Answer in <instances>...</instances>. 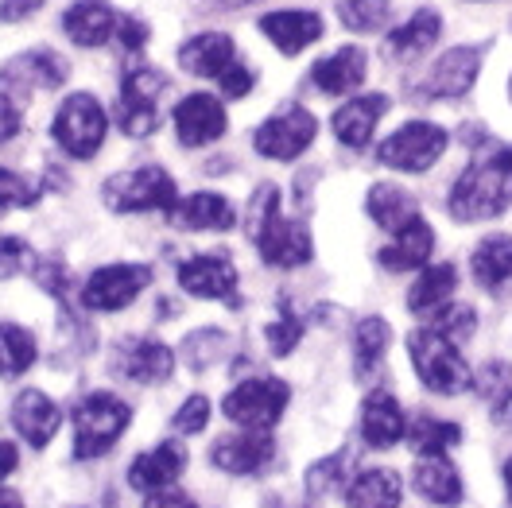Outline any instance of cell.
<instances>
[{
	"mask_svg": "<svg viewBox=\"0 0 512 508\" xmlns=\"http://www.w3.org/2000/svg\"><path fill=\"white\" fill-rule=\"evenodd\" d=\"M315 117L307 113V109H299V105H288L284 113H276V117H268L264 125L256 128L253 144L256 152L264 159H280V163H291L295 156H303L307 148H311V140H315Z\"/></svg>",
	"mask_w": 512,
	"mask_h": 508,
	"instance_id": "10",
	"label": "cell"
},
{
	"mask_svg": "<svg viewBox=\"0 0 512 508\" xmlns=\"http://www.w3.org/2000/svg\"><path fill=\"white\" fill-rule=\"evenodd\" d=\"M28 260H32V253L20 237H0V280H12L16 272H24Z\"/></svg>",
	"mask_w": 512,
	"mask_h": 508,
	"instance_id": "44",
	"label": "cell"
},
{
	"mask_svg": "<svg viewBox=\"0 0 512 508\" xmlns=\"http://www.w3.org/2000/svg\"><path fill=\"white\" fill-rule=\"evenodd\" d=\"M132 423V408L113 392H90L74 404V458L94 462L121 443Z\"/></svg>",
	"mask_w": 512,
	"mask_h": 508,
	"instance_id": "3",
	"label": "cell"
},
{
	"mask_svg": "<svg viewBox=\"0 0 512 508\" xmlns=\"http://www.w3.org/2000/svg\"><path fill=\"white\" fill-rule=\"evenodd\" d=\"M260 32L268 35V43H276L284 55H299L303 47H311L322 35V20L315 12H299V8H284V12H268L260 16Z\"/></svg>",
	"mask_w": 512,
	"mask_h": 508,
	"instance_id": "23",
	"label": "cell"
},
{
	"mask_svg": "<svg viewBox=\"0 0 512 508\" xmlns=\"http://www.w3.org/2000/svg\"><path fill=\"white\" fill-rule=\"evenodd\" d=\"M408 353H412L419 381L427 384L431 392H439V396H454V392L474 384V373H470L466 357L458 353V346L450 338H443L439 330H431V326L416 330L408 338Z\"/></svg>",
	"mask_w": 512,
	"mask_h": 508,
	"instance_id": "4",
	"label": "cell"
},
{
	"mask_svg": "<svg viewBox=\"0 0 512 508\" xmlns=\"http://www.w3.org/2000/svg\"><path fill=\"white\" fill-rule=\"evenodd\" d=\"M342 481H346V454L322 458L319 466H311V474H307V493L311 497H330L334 489H342Z\"/></svg>",
	"mask_w": 512,
	"mask_h": 508,
	"instance_id": "41",
	"label": "cell"
},
{
	"mask_svg": "<svg viewBox=\"0 0 512 508\" xmlns=\"http://www.w3.org/2000/svg\"><path fill=\"white\" fill-rule=\"evenodd\" d=\"M206 423H210V400H206V396H191V400L175 412V431H183V435L206 431Z\"/></svg>",
	"mask_w": 512,
	"mask_h": 508,
	"instance_id": "43",
	"label": "cell"
},
{
	"mask_svg": "<svg viewBox=\"0 0 512 508\" xmlns=\"http://www.w3.org/2000/svg\"><path fill=\"white\" fill-rule=\"evenodd\" d=\"M404 489L392 470H365L346 489V508H400Z\"/></svg>",
	"mask_w": 512,
	"mask_h": 508,
	"instance_id": "30",
	"label": "cell"
},
{
	"mask_svg": "<svg viewBox=\"0 0 512 508\" xmlns=\"http://www.w3.org/2000/svg\"><path fill=\"white\" fill-rule=\"evenodd\" d=\"M183 470H187V450L175 439H167L128 466V485L136 493H163L167 485H175L183 477Z\"/></svg>",
	"mask_w": 512,
	"mask_h": 508,
	"instance_id": "16",
	"label": "cell"
},
{
	"mask_svg": "<svg viewBox=\"0 0 512 508\" xmlns=\"http://www.w3.org/2000/svg\"><path fill=\"white\" fill-rule=\"evenodd\" d=\"M12 66L32 82L35 90H55V86H63L66 74H70L66 59L55 55V51H28V55L12 59Z\"/></svg>",
	"mask_w": 512,
	"mask_h": 508,
	"instance_id": "36",
	"label": "cell"
},
{
	"mask_svg": "<svg viewBox=\"0 0 512 508\" xmlns=\"http://www.w3.org/2000/svg\"><path fill=\"white\" fill-rule=\"evenodd\" d=\"M392 16V0H342L338 4V20L350 32H381Z\"/></svg>",
	"mask_w": 512,
	"mask_h": 508,
	"instance_id": "37",
	"label": "cell"
},
{
	"mask_svg": "<svg viewBox=\"0 0 512 508\" xmlns=\"http://www.w3.org/2000/svg\"><path fill=\"white\" fill-rule=\"evenodd\" d=\"M493 423H497V427H512V388L493 400Z\"/></svg>",
	"mask_w": 512,
	"mask_h": 508,
	"instance_id": "50",
	"label": "cell"
},
{
	"mask_svg": "<svg viewBox=\"0 0 512 508\" xmlns=\"http://www.w3.org/2000/svg\"><path fill=\"white\" fill-rule=\"evenodd\" d=\"M59 423H63L59 404H55L51 396H43L39 388H28V392H20V396L12 400V427H16L35 450H43V446L59 435Z\"/></svg>",
	"mask_w": 512,
	"mask_h": 508,
	"instance_id": "17",
	"label": "cell"
},
{
	"mask_svg": "<svg viewBox=\"0 0 512 508\" xmlns=\"http://www.w3.org/2000/svg\"><path fill=\"white\" fill-rule=\"evenodd\" d=\"M509 365L505 361H493V365H485L481 369V377H478V392H485V396H493L497 400V384H505L509 381Z\"/></svg>",
	"mask_w": 512,
	"mask_h": 508,
	"instance_id": "47",
	"label": "cell"
},
{
	"mask_svg": "<svg viewBox=\"0 0 512 508\" xmlns=\"http://www.w3.org/2000/svg\"><path fill=\"white\" fill-rule=\"evenodd\" d=\"M509 90H512V86H509Z\"/></svg>",
	"mask_w": 512,
	"mask_h": 508,
	"instance_id": "55",
	"label": "cell"
},
{
	"mask_svg": "<svg viewBox=\"0 0 512 508\" xmlns=\"http://www.w3.org/2000/svg\"><path fill=\"white\" fill-rule=\"evenodd\" d=\"M167 90V78L148 63H128L121 74V101H117V128L125 136H152L156 132V105Z\"/></svg>",
	"mask_w": 512,
	"mask_h": 508,
	"instance_id": "7",
	"label": "cell"
},
{
	"mask_svg": "<svg viewBox=\"0 0 512 508\" xmlns=\"http://www.w3.org/2000/svg\"><path fill=\"white\" fill-rule=\"evenodd\" d=\"M0 508H24V501L12 489H0Z\"/></svg>",
	"mask_w": 512,
	"mask_h": 508,
	"instance_id": "52",
	"label": "cell"
},
{
	"mask_svg": "<svg viewBox=\"0 0 512 508\" xmlns=\"http://www.w3.org/2000/svg\"><path fill=\"white\" fill-rule=\"evenodd\" d=\"M233 63H237V47L222 32H202L179 47V66L194 78H214L218 82Z\"/></svg>",
	"mask_w": 512,
	"mask_h": 508,
	"instance_id": "21",
	"label": "cell"
},
{
	"mask_svg": "<svg viewBox=\"0 0 512 508\" xmlns=\"http://www.w3.org/2000/svg\"><path fill=\"white\" fill-rule=\"evenodd\" d=\"M117 39H121L128 51L136 55V51L148 43V28H144V24H136V20H128V16H121V24H117Z\"/></svg>",
	"mask_w": 512,
	"mask_h": 508,
	"instance_id": "48",
	"label": "cell"
},
{
	"mask_svg": "<svg viewBox=\"0 0 512 508\" xmlns=\"http://www.w3.org/2000/svg\"><path fill=\"white\" fill-rule=\"evenodd\" d=\"M218 8H245V4H253V0H214Z\"/></svg>",
	"mask_w": 512,
	"mask_h": 508,
	"instance_id": "53",
	"label": "cell"
},
{
	"mask_svg": "<svg viewBox=\"0 0 512 508\" xmlns=\"http://www.w3.org/2000/svg\"><path fill=\"white\" fill-rule=\"evenodd\" d=\"M450 136L431 121H408L404 128H396L381 148L377 159L384 167H396V171H427L431 163H439V156L447 152Z\"/></svg>",
	"mask_w": 512,
	"mask_h": 508,
	"instance_id": "9",
	"label": "cell"
},
{
	"mask_svg": "<svg viewBox=\"0 0 512 508\" xmlns=\"http://www.w3.org/2000/svg\"><path fill=\"white\" fill-rule=\"evenodd\" d=\"M431 249H435V229L423 218H412L404 229H396L392 241L381 249V264L388 272H412V268L427 264Z\"/></svg>",
	"mask_w": 512,
	"mask_h": 508,
	"instance_id": "25",
	"label": "cell"
},
{
	"mask_svg": "<svg viewBox=\"0 0 512 508\" xmlns=\"http://www.w3.org/2000/svg\"><path fill=\"white\" fill-rule=\"evenodd\" d=\"M43 8V0H0V24H20Z\"/></svg>",
	"mask_w": 512,
	"mask_h": 508,
	"instance_id": "46",
	"label": "cell"
},
{
	"mask_svg": "<svg viewBox=\"0 0 512 508\" xmlns=\"http://www.w3.org/2000/svg\"><path fill=\"white\" fill-rule=\"evenodd\" d=\"M365 206H369V218L388 229V233H396V229H404V225L419 218L416 210V198L408 191H400V187H388V183H377L369 198H365Z\"/></svg>",
	"mask_w": 512,
	"mask_h": 508,
	"instance_id": "32",
	"label": "cell"
},
{
	"mask_svg": "<svg viewBox=\"0 0 512 508\" xmlns=\"http://www.w3.org/2000/svg\"><path fill=\"white\" fill-rule=\"evenodd\" d=\"M16 466H20V450H16L12 443H0V481L12 474Z\"/></svg>",
	"mask_w": 512,
	"mask_h": 508,
	"instance_id": "51",
	"label": "cell"
},
{
	"mask_svg": "<svg viewBox=\"0 0 512 508\" xmlns=\"http://www.w3.org/2000/svg\"><path fill=\"white\" fill-rule=\"evenodd\" d=\"M225 109L214 94H187L175 109V136L187 148H202L225 132Z\"/></svg>",
	"mask_w": 512,
	"mask_h": 508,
	"instance_id": "15",
	"label": "cell"
},
{
	"mask_svg": "<svg viewBox=\"0 0 512 508\" xmlns=\"http://www.w3.org/2000/svg\"><path fill=\"white\" fill-rule=\"evenodd\" d=\"M470 272L485 291H497L512 280V237L509 233H493L485 237L474 256H470Z\"/></svg>",
	"mask_w": 512,
	"mask_h": 508,
	"instance_id": "29",
	"label": "cell"
},
{
	"mask_svg": "<svg viewBox=\"0 0 512 508\" xmlns=\"http://www.w3.org/2000/svg\"><path fill=\"white\" fill-rule=\"evenodd\" d=\"M439 35H443L439 12L419 8L408 24H400L396 32L384 39V59H392V63H416V59H423L439 43Z\"/></svg>",
	"mask_w": 512,
	"mask_h": 508,
	"instance_id": "20",
	"label": "cell"
},
{
	"mask_svg": "<svg viewBox=\"0 0 512 508\" xmlns=\"http://www.w3.org/2000/svg\"><path fill=\"white\" fill-rule=\"evenodd\" d=\"M225 350V334L222 330H198L187 338V346H183V357H187V365L191 369H206L218 353Z\"/></svg>",
	"mask_w": 512,
	"mask_h": 508,
	"instance_id": "42",
	"label": "cell"
},
{
	"mask_svg": "<svg viewBox=\"0 0 512 508\" xmlns=\"http://www.w3.org/2000/svg\"><path fill=\"white\" fill-rule=\"evenodd\" d=\"M171 222L183 225V229H214V233H225L237 225V210L229 206V198L210 191H198L183 202H175L171 210Z\"/></svg>",
	"mask_w": 512,
	"mask_h": 508,
	"instance_id": "28",
	"label": "cell"
},
{
	"mask_svg": "<svg viewBox=\"0 0 512 508\" xmlns=\"http://www.w3.org/2000/svg\"><path fill=\"white\" fill-rule=\"evenodd\" d=\"M179 287L194 299H222L229 307H237V268L222 253L191 256L179 264Z\"/></svg>",
	"mask_w": 512,
	"mask_h": 508,
	"instance_id": "13",
	"label": "cell"
},
{
	"mask_svg": "<svg viewBox=\"0 0 512 508\" xmlns=\"http://www.w3.org/2000/svg\"><path fill=\"white\" fill-rule=\"evenodd\" d=\"M144 508H198L187 493H148Z\"/></svg>",
	"mask_w": 512,
	"mask_h": 508,
	"instance_id": "49",
	"label": "cell"
},
{
	"mask_svg": "<svg viewBox=\"0 0 512 508\" xmlns=\"http://www.w3.org/2000/svg\"><path fill=\"white\" fill-rule=\"evenodd\" d=\"M276 458V439L268 431H245V435H225L210 446V462L225 474H260Z\"/></svg>",
	"mask_w": 512,
	"mask_h": 508,
	"instance_id": "14",
	"label": "cell"
},
{
	"mask_svg": "<svg viewBox=\"0 0 512 508\" xmlns=\"http://www.w3.org/2000/svg\"><path fill=\"white\" fill-rule=\"evenodd\" d=\"M35 357H39V346L32 334L16 322H0V377L4 381L24 377L35 365Z\"/></svg>",
	"mask_w": 512,
	"mask_h": 508,
	"instance_id": "34",
	"label": "cell"
},
{
	"mask_svg": "<svg viewBox=\"0 0 512 508\" xmlns=\"http://www.w3.org/2000/svg\"><path fill=\"white\" fill-rule=\"evenodd\" d=\"M388 342H392V330H388L384 318L369 315L357 322V330H353V365H357L361 377L377 373V365H381L384 353H388Z\"/></svg>",
	"mask_w": 512,
	"mask_h": 508,
	"instance_id": "33",
	"label": "cell"
},
{
	"mask_svg": "<svg viewBox=\"0 0 512 508\" xmlns=\"http://www.w3.org/2000/svg\"><path fill=\"white\" fill-rule=\"evenodd\" d=\"M365 70H369L365 51H357V47H342V51H334V55H326V59L315 63L311 82L319 86L322 94H353V90H361Z\"/></svg>",
	"mask_w": 512,
	"mask_h": 508,
	"instance_id": "26",
	"label": "cell"
},
{
	"mask_svg": "<svg viewBox=\"0 0 512 508\" xmlns=\"http://www.w3.org/2000/svg\"><path fill=\"white\" fill-rule=\"evenodd\" d=\"M152 272L144 264H105L82 287V303L90 311H125L136 295L148 287Z\"/></svg>",
	"mask_w": 512,
	"mask_h": 508,
	"instance_id": "11",
	"label": "cell"
},
{
	"mask_svg": "<svg viewBox=\"0 0 512 508\" xmlns=\"http://www.w3.org/2000/svg\"><path fill=\"white\" fill-rule=\"evenodd\" d=\"M39 183H32L28 175H16L8 167H0V214L4 210H20V206H35L39 202Z\"/></svg>",
	"mask_w": 512,
	"mask_h": 508,
	"instance_id": "39",
	"label": "cell"
},
{
	"mask_svg": "<svg viewBox=\"0 0 512 508\" xmlns=\"http://www.w3.org/2000/svg\"><path fill=\"white\" fill-rule=\"evenodd\" d=\"M462 443V427L458 423H443V419H427L419 415L416 423L408 427V446L416 454H447L450 446Z\"/></svg>",
	"mask_w": 512,
	"mask_h": 508,
	"instance_id": "35",
	"label": "cell"
},
{
	"mask_svg": "<svg viewBox=\"0 0 512 508\" xmlns=\"http://www.w3.org/2000/svg\"><path fill=\"white\" fill-rule=\"evenodd\" d=\"M388 113V97L384 94H365L346 101L338 113H334V136L346 144V148H365L373 140V128Z\"/></svg>",
	"mask_w": 512,
	"mask_h": 508,
	"instance_id": "24",
	"label": "cell"
},
{
	"mask_svg": "<svg viewBox=\"0 0 512 508\" xmlns=\"http://www.w3.org/2000/svg\"><path fill=\"white\" fill-rule=\"evenodd\" d=\"M288 396L291 392L284 381L256 377V381H241L225 396L222 412L229 423H241L245 431H272L288 408Z\"/></svg>",
	"mask_w": 512,
	"mask_h": 508,
	"instance_id": "8",
	"label": "cell"
},
{
	"mask_svg": "<svg viewBox=\"0 0 512 508\" xmlns=\"http://www.w3.org/2000/svg\"><path fill=\"white\" fill-rule=\"evenodd\" d=\"M121 16L105 0H74L63 16V32L78 47H105L117 35Z\"/></svg>",
	"mask_w": 512,
	"mask_h": 508,
	"instance_id": "18",
	"label": "cell"
},
{
	"mask_svg": "<svg viewBox=\"0 0 512 508\" xmlns=\"http://www.w3.org/2000/svg\"><path fill=\"white\" fill-rule=\"evenodd\" d=\"M505 485H509V497H512V458L505 462Z\"/></svg>",
	"mask_w": 512,
	"mask_h": 508,
	"instance_id": "54",
	"label": "cell"
},
{
	"mask_svg": "<svg viewBox=\"0 0 512 508\" xmlns=\"http://www.w3.org/2000/svg\"><path fill=\"white\" fill-rule=\"evenodd\" d=\"M299 338H303V322H299V315L291 311V303L284 299L280 303V318L268 326V350L276 353V357H284V353L295 350Z\"/></svg>",
	"mask_w": 512,
	"mask_h": 508,
	"instance_id": "40",
	"label": "cell"
},
{
	"mask_svg": "<svg viewBox=\"0 0 512 508\" xmlns=\"http://www.w3.org/2000/svg\"><path fill=\"white\" fill-rule=\"evenodd\" d=\"M404 435H408V427H404V412H400L396 396L384 392V388L369 392L365 404H361V439L373 450H388V446L400 443Z\"/></svg>",
	"mask_w": 512,
	"mask_h": 508,
	"instance_id": "19",
	"label": "cell"
},
{
	"mask_svg": "<svg viewBox=\"0 0 512 508\" xmlns=\"http://www.w3.org/2000/svg\"><path fill=\"white\" fill-rule=\"evenodd\" d=\"M245 229L256 241L264 264L272 268H303L311 260V233L307 225L280 214V191L260 187L245 210Z\"/></svg>",
	"mask_w": 512,
	"mask_h": 508,
	"instance_id": "2",
	"label": "cell"
},
{
	"mask_svg": "<svg viewBox=\"0 0 512 508\" xmlns=\"http://www.w3.org/2000/svg\"><path fill=\"white\" fill-rule=\"evenodd\" d=\"M447 206L454 222H489L505 214L512 206V144L481 148L450 187Z\"/></svg>",
	"mask_w": 512,
	"mask_h": 508,
	"instance_id": "1",
	"label": "cell"
},
{
	"mask_svg": "<svg viewBox=\"0 0 512 508\" xmlns=\"http://www.w3.org/2000/svg\"><path fill=\"white\" fill-rule=\"evenodd\" d=\"M105 206L113 214H148V210H163L171 218L179 194H175V179L163 167H136V171H121L105 183Z\"/></svg>",
	"mask_w": 512,
	"mask_h": 508,
	"instance_id": "5",
	"label": "cell"
},
{
	"mask_svg": "<svg viewBox=\"0 0 512 508\" xmlns=\"http://www.w3.org/2000/svg\"><path fill=\"white\" fill-rule=\"evenodd\" d=\"M412 481H416L419 497L431 501V505L454 508L462 501V477L450 466L447 454H419V466Z\"/></svg>",
	"mask_w": 512,
	"mask_h": 508,
	"instance_id": "27",
	"label": "cell"
},
{
	"mask_svg": "<svg viewBox=\"0 0 512 508\" xmlns=\"http://www.w3.org/2000/svg\"><path fill=\"white\" fill-rule=\"evenodd\" d=\"M105 132H109V117L101 109V101L94 94H66L59 113H55V125L51 136L55 144L63 148L66 156L74 159H94L105 144Z\"/></svg>",
	"mask_w": 512,
	"mask_h": 508,
	"instance_id": "6",
	"label": "cell"
},
{
	"mask_svg": "<svg viewBox=\"0 0 512 508\" xmlns=\"http://www.w3.org/2000/svg\"><path fill=\"white\" fill-rule=\"evenodd\" d=\"M431 330H439L443 338H450V342L458 346V342H466V338L478 330V315H474V307L443 303L439 311H431Z\"/></svg>",
	"mask_w": 512,
	"mask_h": 508,
	"instance_id": "38",
	"label": "cell"
},
{
	"mask_svg": "<svg viewBox=\"0 0 512 508\" xmlns=\"http://www.w3.org/2000/svg\"><path fill=\"white\" fill-rule=\"evenodd\" d=\"M256 74L249 70L245 63H233L229 70H225L222 78H218V86H222L225 97H249V90H253Z\"/></svg>",
	"mask_w": 512,
	"mask_h": 508,
	"instance_id": "45",
	"label": "cell"
},
{
	"mask_svg": "<svg viewBox=\"0 0 512 508\" xmlns=\"http://www.w3.org/2000/svg\"><path fill=\"white\" fill-rule=\"evenodd\" d=\"M481 70V47H454L443 59H435L431 70L416 82L419 101H443V97L470 94Z\"/></svg>",
	"mask_w": 512,
	"mask_h": 508,
	"instance_id": "12",
	"label": "cell"
},
{
	"mask_svg": "<svg viewBox=\"0 0 512 508\" xmlns=\"http://www.w3.org/2000/svg\"><path fill=\"white\" fill-rule=\"evenodd\" d=\"M117 369L136 384H163L175 369V353L156 338H128L117 357Z\"/></svg>",
	"mask_w": 512,
	"mask_h": 508,
	"instance_id": "22",
	"label": "cell"
},
{
	"mask_svg": "<svg viewBox=\"0 0 512 508\" xmlns=\"http://www.w3.org/2000/svg\"><path fill=\"white\" fill-rule=\"evenodd\" d=\"M454 287H458V272H454V264L423 268V272H419V280L412 284V291H408V311H412V315H431V311H439L443 303H450Z\"/></svg>",
	"mask_w": 512,
	"mask_h": 508,
	"instance_id": "31",
	"label": "cell"
}]
</instances>
